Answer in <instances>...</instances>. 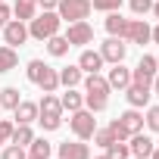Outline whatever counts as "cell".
Segmentation results:
<instances>
[{"instance_id": "f35d334b", "label": "cell", "mask_w": 159, "mask_h": 159, "mask_svg": "<svg viewBox=\"0 0 159 159\" xmlns=\"http://www.w3.org/2000/svg\"><path fill=\"white\" fill-rule=\"evenodd\" d=\"M38 3H41L44 10H56V3H59V0H38Z\"/></svg>"}, {"instance_id": "5b68a950", "label": "cell", "mask_w": 159, "mask_h": 159, "mask_svg": "<svg viewBox=\"0 0 159 159\" xmlns=\"http://www.w3.org/2000/svg\"><path fill=\"white\" fill-rule=\"evenodd\" d=\"M156 72H159V66H156V56H140V62H137V69H131V81L134 84H153V78H156Z\"/></svg>"}, {"instance_id": "ffe728a7", "label": "cell", "mask_w": 159, "mask_h": 159, "mask_svg": "<svg viewBox=\"0 0 159 159\" xmlns=\"http://www.w3.org/2000/svg\"><path fill=\"white\" fill-rule=\"evenodd\" d=\"M38 88H41V91H44V94H53V91H56V88H59V72H56V69H50V66H47V69H44V75H41V78H38Z\"/></svg>"}, {"instance_id": "7c38bea8", "label": "cell", "mask_w": 159, "mask_h": 159, "mask_svg": "<svg viewBox=\"0 0 159 159\" xmlns=\"http://www.w3.org/2000/svg\"><path fill=\"white\" fill-rule=\"evenodd\" d=\"M125 97H128V103L134 106V109H140V106H147L150 103V97H153V88H147V84H128L125 88Z\"/></svg>"}, {"instance_id": "4316f807", "label": "cell", "mask_w": 159, "mask_h": 159, "mask_svg": "<svg viewBox=\"0 0 159 159\" xmlns=\"http://www.w3.org/2000/svg\"><path fill=\"white\" fill-rule=\"evenodd\" d=\"M28 147H31V156H38V159H50V153H53V147H50L44 137H34Z\"/></svg>"}, {"instance_id": "bcb514c9", "label": "cell", "mask_w": 159, "mask_h": 159, "mask_svg": "<svg viewBox=\"0 0 159 159\" xmlns=\"http://www.w3.org/2000/svg\"><path fill=\"white\" fill-rule=\"evenodd\" d=\"M128 159H137V156H128Z\"/></svg>"}, {"instance_id": "836d02e7", "label": "cell", "mask_w": 159, "mask_h": 159, "mask_svg": "<svg viewBox=\"0 0 159 159\" xmlns=\"http://www.w3.org/2000/svg\"><path fill=\"white\" fill-rule=\"evenodd\" d=\"M143 122H147V128H150V131H159V106H150Z\"/></svg>"}, {"instance_id": "52a82bcc", "label": "cell", "mask_w": 159, "mask_h": 159, "mask_svg": "<svg viewBox=\"0 0 159 159\" xmlns=\"http://www.w3.org/2000/svg\"><path fill=\"white\" fill-rule=\"evenodd\" d=\"M3 41H7V47H22L28 41V25L19 22V19H10L3 25Z\"/></svg>"}, {"instance_id": "b9f144b4", "label": "cell", "mask_w": 159, "mask_h": 159, "mask_svg": "<svg viewBox=\"0 0 159 159\" xmlns=\"http://www.w3.org/2000/svg\"><path fill=\"white\" fill-rule=\"evenodd\" d=\"M153 16L159 19V0H156V3H153Z\"/></svg>"}, {"instance_id": "30bf717a", "label": "cell", "mask_w": 159, "mask_h": 159, "mask_svg": "<svg viewBox=\"0 0 159 159\" xmlns=\"http://www.w3.org/2000/svg\"><path fill=\"white\" fill-rule=\"evenodd\" d=\"M112 88H109V81L100 75V72H91L88 78H84V97H106Z\"/></svg>"}, {"instance_id": "484cf974", "label": "cell", "mask_w": 159, "mask_h": 159, "mask_svg": "<svg viewBox=\"0 0 159 159\" xmlns=\"http://www.w3.org/2000/svg\"><path fill=\"white\" fill-rule=\"evenodd\" d=\"M19 91L16 88H3V91H0V109H16L19 106Z\"/></svg>"}, {"instance_id": "7bdbcfd3", "label": "cell", "mask_w": 159, "mask_h": 159, "mask_svg": "<svg viewBox=\"0 0 159 159\" xmlns=\"http://www.w3.org/2000/svg\"><path fill=\"white\" fill-rule=\"evenodd\" d=\"M150 159H159V150H156V147H153V153H150Z\"/></svg>"}, {"instance_id": "7a4b0ae2", "label": "cell", "mask_w": 159, "mask_h": 159, "mask_svg": "<svg viewBox=\"0 0 159 159\" xmlns=\"http://www.w3.org/2000/svg\"><path fill=\"white\" fill-rule=\"evenodd\" d=\"M59 25H62V19H59L53 10H44V16H38V19L28 22V38H34V41H47V38L59 34Z\"/></svg>"}, {"instance_id": "d6a6232c", "label": "cell", "mask_w": 159, "mask_h": 159, "mask_svg": "<svg viewBox=\"0 0 159 159\" xmlns=\"http://www.w3.org/2000/svg\"><path fill=\"white\" fill-rule=\"evenodd\" d=\"M112 140H116V137H112L109 128H97V131H94V143H97V147H109Z\"/></svg>"}, {"instance_id": "cb8c5ba5", "label": "cell", "mask_w": 159, "mask_h": 159, "mask_svg": "<svg viewBox=\"0 0 159 159\" xmlns=\"http://www.w3.org/2000/svg\"><path fill=\"white\" fill-rule=\"evenodd\" d=\"M47 53H50V56H66V53H69V41H66V34H53V38H47Z\"/></svg>"}, {"instance_id": "8992f818", "label": "cell", "mask_w": 159, "mask_h": 159, "mask_svg": "<svg viewBox=\"0 0 159 159\" xmlns=\"http://www.w3.org/2000/svg\"><path fill=\"white\" fill-rule=\"evenodd\" d=\"M66 41H69V47H84V44H91V41H94V28L88 25V19H84V22H69Z\"/></svg>"}, {"instance_id": "9a60e30c", "label": "cell", "mask_w": 159, "mask_h": 159, "mask_svg": "<svg viewBox=\"0 0 159 159\" xmlns=\"http://www.w3.org/2000/svg\"><path fill=\"white\" fill-rule=\"evenodd\" d=\"M78 69L81 72H100L103 69V56H100V50H81V56H78Z\"/></svg>"}, {"instance_id": "e575fe53", "label": "cell", "mask_w": 159, "mask_h": 159, "mask_svg": "<svg viewBox=\"0 0 159 159\" xmlns=\"http://www.w3.org/2000/svg\"><path fill=\"white\" fill-rule=\"evenodd\" d=\"M13 122L10 119H0V143H10V137H13Z\"/></svg>"}, {"instance_id": "74e56055", "label": "cell", "mask_w": 159, "mask_h": 159, "mask_svg": "<svg viewBox=\"0 0 159 159\" xmlns=\"http://www.w3.org/2000/svg\"><path fill=\"white\" fill-rule=\"evenodd\" d=\"M10 16H13V10H10V7L3 3V0H0V31H3V25L10 22Z\"/></svg>"}, {"instance_id": "7dc6e473", "label": "cell", "mask_w": 159, "mask_h": 159, "mask_svg": "<svg viewBox=\"0 0 159 159\" xmlns=\"http://www.w3.org/2000/svg\"><path fill=\"white\" fill-rule=\"evenodd\" d=\"M156 66H159V56H156Z\"/></svg>"}, {"instance_id": "8d00e7d4", "label": "cell", "mask_w": 159, "mask_h": 159, "mask_svg": "<svg viewBox=\"0 0 159 159\" xmlns=\"http://www.w3.org/2000/svg\"><path fill=\"white\" fill-rule=\"evenodd\" d=\"M109 131H112V137H116V140H128V131L119 125V119H112V122H109Z\"/></svg>"}, {"instance_id": "ac0fdd59", "label": "cell", "mask_w": 159, "mask_h": 159, "mask_svg": "<svg viewBox=\"0 0 159 159\" xmlns=\"http://www.w3.org/2000/svg\"><path fill=\"white\" fill-rule=\"evenodd\" d=\"M125 28H128V19H122L119 10L106 16V31H109V38H125Z\"/></svg>"}, {"instance_id": "ba28073f", "label": "cell", "mask_w": 159, "mask_h": 159, "mask_svg": "<svg viewBox=\"0 0 159 159\" xmlns=\"http://www.w3.org/2000/svg\"><path fill=\"white\" fill-rule=\"evenodd\" d=\"M125 53H128V44H125L122 38H106V41L100 44V56H103V62H122Z\"/></svg>"}, {"instance_id": "1f68e13d", "label": "cell", "mask_w": 159, "mask_h": 159, "mask_svg": "<svg viewBox=\"0 0 159 159\" xmlns=\"http://www.w3.org/2000/svg\"><path fill=\"white\" fill-rule=\"evenodd\" d=\"M0 159H28V156H25V147H19V143H10L3 153H0Z\"/></svg>"}, {"instance_id": "60d3db41", "label": "cell", "mask_w": 159, "mask_h": 159, "mask_svg": "<svg viewBox=\"0 0 159 159\" xmlns=\"http://www.w3.org/2000/svg\"><path fill=\"white\" fill-rule=\"evenodd\" d=\"M150 41H156V44H159V25H156V28L150 31Z\"/></svg>"}, {"instance_id": "d6986e66", "label": "cell", "mask_w": 159, "mask_h": 159, "mask_svg": "<svg viewBox=\"0 0 159 159\" xmlns=\"http://www.w3.org/2000/svg\"><path fill=\"white\" fill-rule=\"evenodd\" d=\"M34 10H38V0H16V3H13V13H16L19 22H31Z\"/></svg>"}, {"instance_id": "7402d4cb", "label": "cell", "mask_w": 159, "mask_h": 159, "mask_svg": "<svg viewBox=\"0 0 159 159\" xmlns=\"http://www.w3.org/2000/svg\"><path fill=\"white\" fill-rule=\"evenodd\" d=\"M59 84L62 88H78V84H81V69H78V66L59 69Z\"/></svg>"}, {"instance_id": "603a6c76", "label": "cell", "mask_w": 159, "mask_h": 159, "mask_svg": "<svg viewBox=\"0 0 159 159\" xmlns=\"http://www.w3.org/2000/svg\"><path fill=\"white\" fill-rule=\"evenodd\" d=\"M16 66H19V53H16V47H0V75L10 72V69H16Z\"/></svg>"}, {"instance_id": "277c9868", "label": "cell", "mask_w": 159, "mask_h": 159, "mask_svg": "<svg viewBox=\"0 0 159 159\" xmlns=\"http://www.w3.org/2000/svg\"><path fill=\"white\" fill-rule=\"evenodd\" d=\"M91 0H59L56 3V16L62 22H84L91 16Z\"/></svg>"}, {"instance_id": "f1b7e54d", "label": "cell", "mask_w": 159, "mask_h": 159, "mask_svg": "<svg viewBox=\"0 0 159 159\" xmlns=\"http://www.w3.org/2000/svg\"><path fill=\"white\" fill-rule=\"evenodd\" d=\"M44 69H47L44 59H31V62L25 66V75H28V81H31V84H38V78L44 75Z\"/></svg>"}, {"instance_id": "4fadbf2b", "label": "cell", "mask_w": 159, "mask_h": 159, "mask_svg": "<svg viewBox=\"0 0 159 159\" xmlns=\"http://www.w3.org/2000/svg\"><path fill=\"white\" fill-rule=\"evenodd\" d=\"M106 81H109L112 91H125V88L131 84V69H125L122 62H112V69H109V75H106Z\"/></svg>"}, {"instance_id": "2e32d148", "label": "cell", "mask_w": 159, "mask_h": 159, "mask_svg": "<svg viewBox=\"0 0 159 159\" xmlns=\"http://www.w3.org/2000/svg\"><path fill=\"white\" fill-rule=\"evenodd\" d=\"M119 125H122V128L128 131V137H131V134L143 131V116H140V112H137V109L131 106L128 112H122V116H119Z\"/></svg>"}, {"instance_id": "5bb4252c", "label": "cell", "mask_w": 159, "mask_h": 159, "mask_svg": "<svg viewBox=\"0 0 159 159\" xmlns=\"http://www.w3.org/2000/svg\"><path fill=\"white\" fill-rule=\"evenodd\" d=\"M128 140H131V147H128V150H131V156H137V159H147V156L153 153V140H150V137H147L143 131L131 134Z\"/></svg>"}, {"instance_id": "4dcf8cb0", "label": "cell", "mask_w": 159, "mask_h": 159, "mask_svg": "<svg viewBox=\"0 0 159 159\" xmlns=\"http://www.w3.org/2000/svg\"><path fill=\"white\" fill-rule=\"evenodd\" d=\"M91 7L100 10V13H116L122 7V0H91Z\"/></svg>"}, {"instance_id": "83f0119b", "label": "cell", "mask_w": 159, "mask_h": 159, "mask_svg": "<svg viewBox=\"0 0 159 159\" xmlns=\"http://www.w3.org/2000/svg\"><path fill=\"white\" fill-rule=\"evenodd\" d=\"M106 156H109V159H128V156H131V150H128V143H125V140H112V143L106 147Z\"/></svg>"}, {"instance_id": "f546056e", "label": "cell", "mask_w": 159, "mask_h": 159, "mask_svg": "<svg viewBox=\"0 0 159 159\" xmlns=\"http://www.w3.org/2000/svg\"><path fill=\"white\" fill-rule=\"evenodd\" d=\"M106 106H109L106 97H84V109H91V112H103Z\"/></svg>"}, {"instance_id": "3957f363", "label": "cell", "mask_w": 159, "mask_h": 159, "mask_svg": "<svg viewBox=\"0 0 159 159\" xmlns=\"http://www.w3.org/2000/svg\"><path fill=\"white\" fill-rule=\"evenodd\" d=\"M69 128H72V134L78 137V140H91L94 137V131H97V119H94V112L91 109H75L72 112V119H69Z\"/></svg>"}, {"instance_id": "ab89813d", "label": "cell", "mask_w": 159, "mask_h": 159, "mask_svg": "<svg viewBox=\"0 0 159 159\" xmlns=\"http://www.w3.org/2000/svg\"><path fill=\"white\" fill-rule=\"evenodd\" d=\"M150 88H153V94H159V72H156V78H153V84H150Z\"/></svg>"}, {"instance_id": "d4e9b609", "label": "cell", "mask_w": 159, "mask_h": 159, "mask_svg": "<svg viewBox=\"0 0 159 159\" xmlns=\"http://www.w3.org/2000/svg\"><path fill=\"white\" fill-rule=\"evenodd\" d=\"M31 140H34V131H31V125H16V128H13V137H10V143L28 147Z\"/></svg>"}, {"instance_id": "8fae6325", "label": "cell", "mask_w": 159, "mask_h": 159, "mask_svg": "<svg viewBox=\"0 0 159 159\" xmlns=\"http://www.w3.org/2000/svg\"><path fill=\"white\" fill-rule=\"evenodd\" d=\"M56 156L59 159H91V147L84 143V140H75V143H59V150H56Z\"/></svg>"}, {"instance_id": "e0dca14e", "label": "cell", "mask_w": 159, "mask_h": 159, "mask_svg": "<svg viewBox=\"0 0 159 159\" xmlns=\"http://www.w3.org/2000/svg\"><path fill=\"white\" fill-rule=\"evenodd\" d=\"M13 116H16L19 125H31V122L38 119V103H31V100H19V106L13 109Z\"/></svg>"}, {"instance_id": "f6af8a7d", "label": "cell", "mask_w": 159, "mask_h": 159, "mask_svg": "<svg viewBox=\"0 0 159 159\" xmlns=\"http://www.w3.org/2000/svg\"><path fill=\"white\" fill-rule=\"evenodd\" d=\"M28 159H38V156H28Z\"/></svg>"}, {"instance_id": "6da1fadb", "label": "cell", "mask_w": 159, "mask_h": 159, "mask_svg": "<svg viewBox=\"0 0 159 159\" xmlns=\"http://www.w3.org/2000/svg\"><path fill=\"white\" fill-rule=\"evenodd\" d=\"M38 122L44 131H56L62 125V103L53 94H44V100L38 103Z\"/></svg>"}, {"instance_id": "ee69618b", "label": "cell", "mask_w": 159, "mask_h": 159, "mask_svg": "<svg viewBox=\"0 0 159 159\" xmlns=\"http://www.w3.org/2000/svg\"><path fill=\"white\" fill-rule=\"evenodd\" d=\"M97 159H109V156H97Z\"/></svg>"}, {"instance_id": "9c48e42d", "label": "cell", "mask_w": 159, "mask_h": 159, "mask_svg": "<svg viewBox=\"0 0 159 159\" xmlns=\"http://www.w3.org/2000/svg\"><path fill=\"white\" fill-rule=\"evenodd\" d=\"M150 31H153V28H150V25H147L143 19H128V28H125V38H128L131 44H140V47H143V44L150 41Z\"/></svg>"}, {"instance_id": "44dd1931", "label": "cell", "mask_w": 159, "mask_h": 159, "mask_svg": "<svg viewBox=\"0 0 159 159\" xmlns=\"http://www.w3.org/2000/svg\"><path fill=\"white\" fill-rule=\"evenodd\" d=\"M59 103H62V109L75 112V109H81V106H84V94H78L75 88H66V94L59 97Z\"/></svg>"}, {"instance_id": "d590c367", "label": "cell", "mask_w": 159, "mask_h": 159, "mask_svg": "<svg viewBox=\"0 0 159 159\" xmlns=\"http://www.w3.org/2000/svg\"><path fill=\"white\" fill-rule=\"evenodd\" d=\"M150 10H153V0H131V13L143 16V13H150Z\"/></svg>"}]
</instances>
